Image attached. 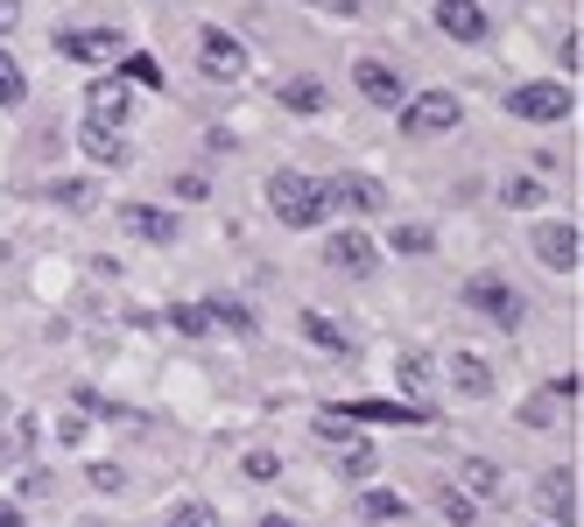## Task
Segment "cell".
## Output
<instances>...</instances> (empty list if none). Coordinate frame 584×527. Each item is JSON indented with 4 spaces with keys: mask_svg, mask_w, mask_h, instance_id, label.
<instances>
[{
    "mask_svg": "<svg viewBox=\"0 0 584 527\" xmlns=\"http://www.w3.org/2000/svg\"><path fill=\"white\" fill-rule=\"evenodd\" d=\"M303 338H310V344H318V352H338V359H346V352H352V338H346V330H338V324H332V316H318V310H310V316H303Z\"/></svg>",
    "mask_w": 584,
    "mask_h": 527,
    "instance_id": "ffe728a7",
    "label": "cell"
},
{
    "mask_svg": "<svg viewBox=\"0 0 584 527\" xmlns=\"http://www.w3.org/2000/svg\"><path fill=\"white\" fill-rule=\"evenodd\" d=\"M57 57H71V64H120V36L113 28H57Z\"/></svg>",
    "mask_w": 584,
    "mask_h": 527,
    "instance_id": "52a82bcc",
    "label": "cell"
},
{
    "mask_svg": "<svg viewBox=\"0 0 584 527\" xmlns=\"http://www.w3.org/2000/svg\"><path fill=\"white\" fill-rule=\"evenodd\" d=\"M549 401H577V373H557V380H549Z\"/></svg>",
    "mask_w": 584,
    "mask_h": 527,
    "instance_id": "d590c367",
    "label": "cell"
},
{
    "mask_svg": "<svg viewBox=\"0 0 584 527\" xmlns=\"http://www.w3.org/2000/svg\"><path fill=\"white\" fill-rule=\"evenodd\" d=\"M261 527H303V520H289V514H268Z\"/></svg>",
    "mask_w": 584,
    "mask_h": 527,
    "instance_id": "60d3db41",
    "label": "cell"
},
{
    "mask_svg": "<svg viewBox=\"0 0 584 527\" xmlns=\"http://www.w3.org/2000/svg\"><path fill=\"white\" fill-rule=\"evenodd\" d=\"M275 472H282V457H275V450H247V478H253V486H268Z\"/></svg>",
    "mask_w": 584,
    "mask_h": 527,
    "instance_id": "f546056e",
    "label": "cell"
},
{
    "mask_svg": "<svg viewBox=\"0 0 584 527\" xmlns=\"http://www.w3.org/2000/svg\"><path fill=\"white\" fill-rule=\"evenodd\" d=\"M0 415H8V394H0Z\"/></svg>",
    "mask_w": 584,
    "mask_h": 527,
    "instance_id": "b9f144b4",
    "label": "cell"
},
{
    "mask_svg": "<svg viewBox=\"0 0 584 527\" xmlns=\"http://www.w3.org/2000/svg\"><path fill=\"white\" fill-rule=\"evenodd\" d=\"M0 261H8V247H0Z\"/></svg>",
    "mask_w": 584,
    "mask_h": 527,
    "instance_id": "7bdbcfd3",
    "label": "cell"
},
{
    "mask_svg": "<svg viewBox=\"0 0 584 527\" xmlns=\"http://www.w3.org/2000/svg\"><path fill=\"white\" fill-rule=\"evenodd\" d=\"M22 99H28V71L0 50V105H22Z\"/></svg>",
    "mask_w": 584,
    "mask_h": 527,
    "instance_id": "603a6c76",
    "label": "cell"
},
{
    "mask_svg": "<svg viewBox=\"0 0 584 527\" xmlns=\"http://www.w3.org/2000/svg\"><path fill=\"white\" fill-rule=\"evenodd\" d=\"M120 225L134 239H148V247H170L176 239V211H162V204H120Z\"/></svg>",
    "mask_w": 584,
    "mask_h": 527,
    "instance_id": "7c38bea8",
    "label": "cell"
},
{
    "mask_svg": "<svg viewBox=\"0 0 584 527\" xmlns=\"http://www.w3.org/2000/svg\"><path fill=\"white\" fill-rule=\"evenodd\" d=\"M465 310H486L493 324L507 330V338H514V330H521V296L507 289L500 275H472V281H465Z\"/></svg>",
    "mask_w": 584,
    "mask_h": 527,
    "instance_id": "277c9868",
    "label": "cell"
},
{
    "mask_svg": "<svg viewBox=\"0 0 584 527\" xmlns=\"http://www.w3.org/2000/svg\"><path fill=\"white\" fill-rule=\"evenodd\" d=\"M120 78H134V85H162V71H156V57H120Z\"/></svg>",
    "mask_w": 584,
    "mask_h": 527,
    "instance_id": "f1b7e54d",
    "label": "cell"
},
{
    "mask_svg": "<svg viewBox=\"0 0 584 527\" xmlns=\"http://www.w3.org/2000/svg\"><path fill=\"white\" fill-rule=\"evenodd\" d=\"M458 120H465V105H458V92H423L401 105V134L409 141H430V134H451Z\"/></svg>",
    "mask_w": 584,
    "mask_h": 527,
    "instance_id": "7a4b0ae2",
    "label": "cell"
},
{
    "mask_svg": "<svg viewBox=\"0 0 584 527\" xmlns=\"http://www.w3.org/2000/svg\"><path fill=\"white\" fill-rule=\"evenodd\" d=\"M324 204L352 211V218H373V211H387V190L373 184V176H359V170H338L332 184H324Z\"/></svg>",
    "mask_w": 584,
    "mask_h": 527,
    "instance_id": "5b68a950",
    "label": "cell"
},
{
    "mask_svg": "<svg viewBox=\"0 0 584 527\" xmlns=\"http://www.w3.org/2000/svg\"><path fill=\"white\" fill-rule=\"evenodd\" d=\"M535 253H543V267L549 275H577V253H584V239H577V225H563V218H549L543 233H535Z\"/></svg>",
    "mask_w": 584,
    "mask_h": 527,
    "instance_id": "9c48e42d",
    "label": "cell"
},
{
    "mask_svg": "<svg viewBox=\"0 0 584 527\" xmlns=\"http://www.w3.org/2000/svg\"><path fill=\"white\" fill-rule=\"evenodd\" d=\"M571 85H557V78H535V85H521V92L514 99H507V113H514V120H543V127H549V120H571Z\"/></svg>",
    "mask_w": 584,
    "mask_h": 527,
    "instance_id": "3957f363",
    "label": "cell"
},
{
    "mask_svg": "<svg viewBox=\"0 0 584 527\" xmlns=\"http://www.w3.org/2000/svg\"><path fill=\"white\" fill-rule=\"evenodd\" d=\"M373 457H381V450H373V436H346V443L332 450L338 478H366V472H373Z\"/></svg>",
    "mask_w": 584,
    "mask_h": 527,
    "instance_id": "ac0fdd59",
    "label": "cell"
},
{
    "mask_svg": "<svg viewBox=\"0 0 584 527\" xmlns=\"http://www.w3.org/2000/svg\"><path fill=\"white\" fill-rule=\"evenodd\" d=\"M359 514L366 520H401L409 506H401V492H359Z\"/></svg>",
    "mask_w": 584,
    "mask_h": 527,
    "instance_id": "cb8c5ba5",
    "label": "cell"
},
{
    "mask_svg": "<svg viewBox=\"0 0 584 527\" xmlns=\"http://www.w3.org/2000/svg\"><path fill=\"white\" fill-rule=\"evenodd\" d=\"M472 514H479V506H472V500H465V492H458V486L444 492V520H451V527H472Z\"/></svg>",
    "mask_w": 584,
    "mask_h": 527,
    "instance_id": "4dcf8cb0",
    "label": "cell"
},
{
    "mask_svg": "<svg viewBox=\"0 0 584 527\" xmlns=\"http://www.w3.org/2000/svg\"><path fill=\"white\" fill-rule=\"evenodd\" d=\"M543 514H549V527H577V478L571 472H543Z\"/></svg>",
    "mask_w": 584,
    "mask_h": 527,
    "instance_id": "9a60e30c",
    "label": "cell"
},
{
    "mask_svg": "<svg viewBox=\"0 0 584 527\" xmlns=\"http://www.w3.org/2000/svg\"><path fill=\"white\" fill-rule=\"evenodd\" d=\"M282 105L289 113H324V78H289L282 85Z\"/></svg>",
    "mask_w": 584,
    "mask_h": 527,
    "instance_id": "44dd1931",
    "label": "cell"
},
{
    "mask_svg": "<svg viewBox=\"0 0 584 527\" xmlns=\"http://www.w3.org/2000/svg\"><path fill=\"white\" fill-rule=\"evenodd\" d=\"M437 28L451 42H486V8L479 0H437Z\"/></svg>",
    "mask_w": 584,
    "mask_h": 527,
    "instance_id": "4fadbf2b",
    "label": "cell"
},
{
    "mask_svg": "<svg viewBox=\"0 0 584 527\" xmlns=\"http://www.w3.org/2000/svg\"><path fill=\"white\" fill-rule=\"evenodd\" d=\"M92 486L99 492H127V472H120V464H92Z\"/></svg>",
    "mask_w": 584,
    "mask_h": 527,
    "instance_id": "836d02e7",
    "label": "cell"
},
{
    "mask_svg": "<svg viewBox=\"0 0 584 527\" xmlns=\"http://www.w3.org/2000/svg\"><path fill=\"white\" fill-rule=\"evenodd\" d=\"M57 443H64V450L85 443V422H78V415H57Z\"/></svg>",
    "mask_w": 584,
    "mask_h": 527,
    "instance_id": "e575fe53",
    "label": "cell"
},
{
    "mask_svg": "<svg viewBox=\"0 0 584 527\" xmlns=\"http://www.w3.org/2000/svg\"><path fill=\"white\" fill-rule=\"evenodd\" d=\"M85 120H99V127H127V120H134L127 78H99L92 92H85Z\"/></svg>",
    "mask_w": 584,
    "mask_h": 527,
    "instance_id": "30bf717a",
    "label": "cell"
},
{
    "mask_svg": "<svg viewBox=\"0 0 584 527\" xmlns=\"http://www.w3.org/2000/svg\"><path fill=\"white\" fill-rule=\"evenodd\" d=\"M268 211H275L289 233H310V225H324V190L310 184V176H296V170H275L268 176Z\"/></svg>",
    "mask_w": 584,
    "mask_h": 527,
    "instance_id": "6da1fadb",
    "label": "cell"
},
{
    "mask_svg": "<svg viewBox=\"0 0 584 527\" xmlns=\"http://www.w3.org/2000/svg\"><path fill=\"white\" fill-rule=\"evenodd\" d=\"M170 324L184 330V338H212V316H204V303H176V310H170Z\"/></svg>",
    "mask_w": 584,
    "mask_h": 527,
    "instance_id": "484cf974",
    "label": "cell"
},
{
    "mask_svg": "<svg viewBox=\"0 0 584 527\" xmlns=\"http://www.w3.org/2000/svg\"><path fill=\"white\" fill-rule=\"evenodd\" d=\"M500 198H507V204H543V190H535L529 176H507V190H500Z\"/></svg>",
    "mask_w": 584,
    "mask_h": 527,
    "instance_id": "1f68e13d",
    "label": "cell"
},
{
    "mask_svg": "<svg viewBox=\"0 0 584 527\" xmlns=\"http://www.w3.org/2000/svg\"><path fill=\"white\" fill-rule=\"evenodd\" d=\"M78 148L99 162V170H127V162H134L127 127H99V120H78Z\"/></svg>",
    "mask_w": 584,
    "mask_h": 527,
    "instance_id": "ba28073f",
    "label": "cell"
},
{
    "mask_svg": "<svg viewBox=\"0 0 584 527\" xmlns=\"http://www.w3.org/2000/svg\"><path fill=\"white\" fill-rule=\"evenodd\" d=\"M458 486L479 492V500H507V478H500V464H486V457H465L458 464Z\"/></svg>",
    "mask_w": 584,
    "mask_h": 527,
    "instance_id": "2e32d148",
    "label": "cell"
},
{
    "mask_svg": "<svg viewBox=\"0 0 584 527\" xmlns=\"http://www.w3.org/2000/svg\"><path fill=\"white\" fill-rule=\"evenodd\" d=\"M451 380H458V394H465V401H493V373H486V359L458 352V359H451Z\"/></svg>",
    "mask_w": 584,
    "mask_h": 527,
    "instance_id": "e0dca14e",
    "label": "cell"
},
{
    "mask_svg": "<svg viewBox=\"0 0 584 527\" xmlns=\"http://www.w3.org/2000/svg\"><path fill=\"white\" fill-rule=\"evenodd\" d=\"M387 247H395V253H430V225H395Z\"/></svg>",
    "mask_w": 584,
    "mask_h": 527,
    "instance_id": "4316f807",
    "label": "cell"
},
{
    "mask_svg": "<svg viewBox=\"0 0 584 527\" xmlns=\"http://www.w3.org/2000/svg\"><path fill=\"white\" fill-rule=\"evenodd\" d=\"M50 198H57V204H71V211H85V204H92V184H85V176H64V184H57Z\"/></svg>",
    "mask_w": 584,
    "mask_h": 527,
    "instance_id": "83f0119b",
    "label": "cell"
},
{
    "mask_svg": "<svg viewBox=\"0 0 584 527\" xmlns=\"http://www.w3.org/2000/svg\"><path fill=\"white\" fill-rule=\"evenodd\" d=\"M324 261L332 267H346V275H373V261H381V247H373L359 225H346V233H332L324 239Z\"/></svg>",
    "mask_w": 584,
    "mask_h": 527,
    "instance_id": "8fae6325",
    "label": "cell"
},
{
    "mask_svg": "<svg viewBox=\"0 0 584 527\" xmlns=\"http://www.w3.org/2000/svg\"><path fill=\"white\" fill-rule=\"evenodd\" d=\"M557 64H563V71H571V78H577V28H571V36L557 42Z\"/></svg>",
    "mask_w": 584,
    "mask_h": 527,
    "instance_id": "8d00e7d4",
    "label": "cell"
},
{
    "mask_svg": "<svg viewBox=\"0 0 584 527\" xmlns=\"http://www.w3.org/2000/svg\"><path fill=\"white\" fill-rule=\"evenodd\" d=\"M28 457V436H8V443H0V464H22Z\"/></svg>",
    "mask_w": 584,
    "mask_h": 527,
    "instance_id": "74e56055",
    "label": "cell"
},
{
    "mask_svg": "<svg viewBox=\"0 0 584 527\" xmlns=\"http://www.w3.org/2000/svg\"><path fill=\"white\" fill-rule=\"evenodd\" d=\"M14 22H22V0H0V36H8Z\"/></svg>",
    "mask_w": 584,
    "mask_h": 527,
    "instance_id": "f35d334b",
    "label": "cell"
},
{
    "mask_svg": "<svg viewBox=\"0 0 584 527\" xmlns=\"http://www.w3.org/2000/svg\"><path fill=\"white\" fill-rule=\"evenodd\" d=\"M204 316H212V330L253 338V310H247V303H233V296H212V303H204Z\"/></svg>",
    "mask_w": 584,
    "mask_h": 527,
    "instance_id": "d6986e66",
    "label": "cell"
},
{
    "mask_svg": "<svg viewBox=\"0 0 584 527\" xmlns=\"http://www.w3.org/2000/svg\"><path fill=\"white\" fill-rule=\"evenodd\" d=\"M352 92L373 99V105H401V78L381 64V57H359V64H352Z\"/></svg>",
    "mask_w": 584,
    "mask_h": 527,
    "instance_id": "5bb4252c",
    "label": "cell"
},
{
    "mask_svg": "<svg viewBox=\"0 0 584 527\" xmlns=\"http://www.w3.org/2000/svg\"><path fill=\"white\" fill-rule=\"evenodd\" d=\"M198 71H204V78H219V85H233L239 71H247V50H239L233 28H204V36H198Z\"/></svg>",
    "mask_w": 584,
    "mask_h": 527,
    "instance_id": "8992f818",
    "label": "cell"
},
{
    "mask_svg": "<svg viewBox=\"0 0 584 527\" xmlns=\"http://www.w3.org/2000/svg\"><path fill=\"white\" fill-rule=\"evenodd\" d=\"M549 415H557V401H549V394H535V401H521V422H535V429H549Z\"/></svg>",
    "mask_w": 584,
    "mask_h": 527,
    "instance_id": "d6a6232c",
    "label": "cell"
},
{
    "mask_svg": "<svg viewBox=\"0 0 584 527\" xmlns=\"http://www.w3.org/2000/svg\"><path fill=\"white\" fill-rule=\"evenodd\" d=\"M0 527H22V506L14 500H0Z\"/></svg>",
    "mask_w": 584,
    "mask_h": 527,
    "instance_id": "ab89813d",
    "label": "cell"
},
{
    "mask_svg": "<svg viewBox=\"0 0 584 527\" xmlns=\"http://www.w3.org/2000/svg\"><path fill=\"white\" fill-rule=\"evenodd\" d=\"M395 380H401V394H423V387H430V359L423 352H401L395 359Z\"/></svg>",
    "mask_w": 584,
    "mask_h": 527,
    "instance_id": "7402d4cb",
    "label": "cell"
},
{
    "mask_svg": "<svg viewBox=\"0 0 584 527\" xmlns=\"http://www.w3.org/2000/svg\"><path fill=\"white\" fill-rule=\"evenodd\" d=\"M162 527H219V514L204 500H184V506H170V514H162Z\"/></svg>",
    "mask_w": 584,
    "mask_h": 527,
    "instance_id": "d4e9b609",
    "label": "cell"
}]
</instances>
